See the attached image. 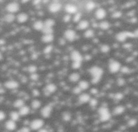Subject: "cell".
<instances>
[{
	"label": "cell",
	"mask_w": 138,
	"mask_h": 132,
	"mask_svg": "<svg viewBox=\"0 0 138 132\" xmlns=\"http://www.w3.org/2000/svg\"><path fill=\"white\" fill-rule=\"evenodd\" d=\"M89 74L91 76L92 83L93 84H97L102 80L104 70L99 66L93 65L89 69Z\"/></svg>",
	"instance_id": "1"
},
{
	"label": "cell",
	"mask_w": 138,
	"mask_h": 132,
	"mask_svg": "<svg viewBox=\"0 0 138 132\" xmlns=\"http://www.w3.org/2000/svg\"><path fill=\"white\" fill-rule=\"evenodd\" d=\"M98 114L99 120L103 123L109 121L112 116L109 109L106 107H100L98 110Z\"/></svg>",
	"instance_id": "2"
},
{
	"label": "cell",
	"mask_w": 138,
	"mask_h": 132,
	"mask_svg": "<svg viewBox=\"0 0 138 132\" xmlns=\"http://www.w3.org/2000/svg\"><path fill=\"white\" fill-rule=\"evenodd\" d=\"M121 63L117 60L112 59L109 61L108 65V71L111 74H117L120 72L121 68Z\"/></svg>",
	"instance_id": "3"
},
{
	"label": "cell",
	"mask_w": 138,
	"mask_h": 132,
	"mask_svg": "<svg viewBox=\"0 0 138 132\" xmlns=\"http://www.w3.org/2000/svg\"><path fill=\"white\" fill-rule=\"evenodd\" d=\"M129 38H134V35L133 32L121 31L118 32L116 35L117 41L120 42H125Z\"/></svg>",
	"instance_id": "4"
},
{
	"label": "cell",
	"mask_w": 138,
	"mask_h": 132,
	"mask_svg": "<svg viewBox=\"0 0 138 132\" xmlns=\"http://www.w3.org/2000/svg\"><path fill=\"white\" fill-rule=\"evenodd\" d=\"M70 59L71 63H81L83 61V56L80 51L74 50L70 53Z\"/></svg>",
	"instance_id": "5"
},
{
	"label": "cell",
	"mask_w": 138,
	"mask_h": 132,
	"mask_svg": "<svg viewBox=\"0 0 138 132\" xmlns=\"http://www.w3.org/2000/svg\"><path fill=\"white\" fill-rule=\"evenodd\" d=\"M44 124V121L41 119H35L30 122V129L34 131L39 130L40 129L42 128Z\"/></svg>",
	"instance_id": "6"
},
{
	"label": "cell",
	"mask_w": 138,
	"mask_h": 132,
	"mask_svg": "<svg viewBox=\"0 0 138 132\" xmlns=\"http://www.w3.org/2000/svg\"><path fill=\"white\" fill-rule=\"evenodd\" d=\"M20 8V4L16 2H10L5 7V9L8 12V13H11V14H15V13L18 12Z\"/></svg>",
	"instance_id": "7"
},
{
	"label": "cell",
	"mask_w": 138,
	"mask_h": 132,
	"mask_svg": "<svg viewBox=\"0 0 138 132\" xmlns=\"http://www.w3.org/2000/svg\"><path fill=\"white\" fill-rule=\"evenodd\" d=\"M64 37L67 41H69V42H73L76 39L77 37V33L73 29H68L64 32Z\"/></svg>",
	"instance_id": "8"
},
{
	"label": "cell",
	"mask_w": 138,
	"mask_h": 132,
	"mask_svg": "<svg viewBox=\"0 0 138 132\" xmlns=\"http://www.w3.org/2000/svg\"><path fill=\"white\" fill-rule=\"evenodd\" d=\"M53 106L51 104L44 106L41 109V116L43 118L50 117L51 115L52 112H53Z\"/></svg>",
	"instance_id": "9"
},
{
	"label": "cell",
	"mask_w": 138,
	"mask_h": 132,
	"mask_svg": "<svg viewBox=\"0 0 138 132\" xmlns=\"http://www.w3.org/2000/svg\"><path fill=\"white\" fill-rule=\"evenodd\" d=\"M62 8V5L59 2H52L49 6V10L50 12L55 14L60 11Z\"/></svg>",
	"instance_id": "10"
},
{
	"label": "cell",
	"mask_w": 138,
	"mask_h": 132,
	"mask_svg": "<svg viewBox=\"0 0 138 132\" xmlns=\"http://www.w3.org/2000/svg\"><path fill=\"white\" fill-rule=\"evenodd\" d=\"M107 15V12L106 11V9L102 8H98L95 12V14H94V16L96 17V18L99 20H103L104 19L106 18Z\"/></svg>",
	"instance_id": "11"
},
{
	"label": "cell",
	"mask_w": 138,
	"mask_h": 132,
	"mask_svg": "<svg viewBox=\"0 0 138 132\" xmlns=\"http://www.w3.org/2000/svg\"><path fill=\"white\" fill-rule=\"evenodd\" d=\"M19 86V82L14 80H8L4 83V86L9 90H16L18 88Z\"/></svg>",
	"instance_id": "12"
},
{
	"label": "cell",
	"mask_w": 138,
	"mask_h": 132,
	"mask_svg": "<svg viewBox=\"0 0 138 132\" xmlns=\"http://www.w3.org/2000/svg\"><path fill=\"white\" fill-rule=\"evenodd\" d=\"M57 90V87L54 83H49L46 85L44 88V92L47 94V95L54 94Z\"/></svg>",
	"instance_id": "13"
},
{
	"label": "cell",
	"mask_w": 138,
	"mask_h": 132,
	"mask_svg": "<svg viewBox=\"0 0 138 132\" xmlns=\"http://www.w3.org/2000/svg\"><path fill=\"white\" fill-rule=\"evenodd\" d=\"M65 11L70 15H74L78 12V7L72 3H68L65 6Z\"/></svg>",
	"instance_id": "14"
},
{
	"label": "cell",
	"mask_w": 138,
	"mask_h": 132,
	"mask_svg": "<svg viewBox=\"0 0 138 132\" xmlns=\"http://www.w3.org/2000/svg\"><path fill=\"white\" fill-rule=\"evenodd\" d=\"M78 101L81 104L88 103L90 98H92L91 96H90V94L86 92H82L80 95H78Z\"/></svg>",
	"instance_id": "15"
},
{
	"label": "cell",
	"mask_w": 138,
	"mask_h": 132,
	"mask_svg": "<svg viewBox=\"0 0 138 132\" xmlns=\"http://www.w3.org/2000/svg\"><path fill=\"white\" fill-rule=\"evenodd\" d=\"M28 18H29V17H28V15L26 13L21 12L18 14L16 20L18 23L24 24L28 20Z\"/></svg>",
	"instance_id": "16"
},
{
	"label": "cell",
	"mask_w": 138,
	"mask_h": 132,
	"mask_svg": "<svg viewBox=\"0 0 138 132\" xmlns=\"http://www.w3.org/2000/svg\"><path fill=\"white\" fill-rule=\"evenodd\" d=\"M90 23L86 20H81L77 24V28L80 30H86L89 28Z\"/></svg>",
	"instance_id": "17"
},
{
	"label": "cell",
	"mask_w": 138,
	"mask_h": 132,
	"mask_svg": "<svg viewBox=\"0 0 138 132\" xmlns=\"http://www.w3.org/2000/svg\"><path fill=\"white\" fill-rule=\"evenodd\" d=\"M5 129H6L7 130L12 131H14L16 129L17 124H16V121L9 119L6 121L5 124Z\"/></svg>",
	"instance_id": "18"
},
{
	"label": "cell",
	"mask_w": 138,
	"mask_h": 132,
	"mask_svg": "<svg viewBox=\"0 0 138 132\" xmlns=\"http://www.w3.org/2000/svg\"><path fill=\"white\" fill-rule=\"evenodd\" d=\"M30 108L28 106L24 105L22 106V107L18 109V113L20 115V117H24V116H27V115L30 113Z\"/></svg>",
	"instance_id": "19"
},
{
	"label": "cell",
	"mask_w": 138,
	"mask_h": 132,
	"mask_svg": "<svg viewBox=\"0 0 138 132\" xmlns=\"http://www.w3.org/2000/svg\"><path fill=\"white\" fill-rule=\"evenodd\" d=\"M54 36L53 34H49V35H43L42 38H41V41L44 43L46 44H49L51 42L54 41Z\"/></svg>",
	"instance_id": "20"
},
{
	"label": "cell",
	"mask_w": 138,
	"mask_h": 132,
	"mask_svg": "<svg viewBox=\"0 0 138 132\" xmlns=\"http://www.w3.org/2000/svg\"><path fill=\"white\" fill-rule=\"evenodd\" d=\"M80 78H81V75L78 72H73L69 75V80L72 83H76V82H78L80 80Z\"/></svg>",
	"instance_id": "21"
},
{
	"label": "cell",
	"mask_w": 138,
	"mask_h": 132,
	"mask_svg": "<svg viewBox=\"0 0 138 132\" xmlns=\"http://www.w3.org/2000/svg\"><path fill=\"white\" fill-rule=\"evenodd\" d=\"M32 26L33 28L36 31H42V28L44 27V21L38 20L34 22Z\"/></svg>",
	"instance_id": "22"
},
{
	"label": "cell",
	"mask_w": 138,
	"mask_h": 132,
	"mask_svg": "<svg viewBox=\"0 0 138 132\" xmlns=\"http://www.w3.org/2000/svg\"><path fill=\"white\" fill-rule=\"evenodd\" d=\"M78 86L82 91H84V90H87L90 88V83L86 80H80Z\"/></svg>",
	"instance_id": "23"
},
{
	"label": "cell",
	"mask_w": 138,
	"mask_h": 132,
	"mask_svg": "<svg viewBox=\"0 0 138 132\" xmlns=\"http://www.w3.org/2000/svg\"><path fill=\"white\" fill-rule=\"evenodd\" d=\"M125 111V107L123 105H118L113 109V114L115 115H121Z\"/></svg>",
	"instance_id": "24"
},
{
	"label": "cell",
	"mask_w": 138,
	"mask_h": 132,
	"mask_svg": "<svg viewBox=\"0 0 138 132\" xmlns=\"http://www.w3.org/2000/svg\"><path fill=\"white\" fill-rule=\"evenodd\" d=\"M98 27L100 29L102 30H108L111 27V24L108 21L102 20L98 24Z\"/></svg>",
	"instance_id": "25"
},
{
	"label": "cell",
	"mask_w": 138,
	"mask_h": 132,
	"mask_svg": "<svg viewBox=\"0 0 138 132\" xmlns=\"http://www.w3.org/2000/svg\"><path fill=\"white\" fill-rule=\"evenodd\" d=\"M16 18V16L14 15V14H11V13H8L5 14L4 16V20L7 23H12L14 22Z\"/></svg>",
	"instance_id": "26"
},
{
	"label": "cell",
	"mask_w": 138,
	"mask_h": 132,
	"mask_svg": "<svg viewBox=\"0 0 138 132\" xmlns=\"http://www.w3.org/2000/svg\"><path fill=\"white\" fill-rule=\"evenodd\" d=\"M31 108L34 110H36V109H38L41 107L42 105V102H41V101H39L38 99L35 98L31 102Z\"/></svg>",
	"instance_id": "27"
},
{
	"label": "cell",
	"mask_w": 138,
	"mask_h": 132,
	"mask_svg": "<svg viewBox=\"0 0 138 132\" xmlns=\"http://www.w3.org/2000/svg\"><path fill=\"white\" fill-rule=\"evenodd\" d=\"M96 7V3H95L94 1H92V0L88 1V2L86 3V6H85V8H86V9L88 11H92V10L95 9Z\"/></svg>",
	"instance_id": "28"
},
{
	"label": "cell",
	"mask_w": 138,
	"mask_h": 132,
	"mask_svg": "<svg viewBox=\"0 0 138 132\" xmlns=\"http://www.w3.org/2000/svg\"><path fill=\"white\" fill-rule=\"evenodd\" d=\"M94 36V31L92 28H88L86 30H84V36L86 38H91Z\"/></svg>",
	"instance_id": "29"
},
{
	"label": "cell",
	"mask_w": 138,
	"mask_h": 132,
	"mask_svg": "<svg viewBox=\"0 0 138 132\" xmlns=\"http://www.w3.org/2000/svg\"><path fill=\"white\" fill-rule=\"evenodd\" d=\"M9 117H10V119L16 122V121L19 120V119L20 117V115L19 114L18 111H12L11 113H10V114H9Z\"/></svg>",
	"instance_id": "30"
},
{
	"label": "cell",
	"mask_w": 138,
	"mask_h": 132,
	"mask_svg": "<svg viewBox=\"0 0 138 132\" xmlns=\"http://www.w3.org/2000/svg\"><path fill=\"white\" fill-rule=\"evenodd\" d=\"M25 104L24 100H22V98H18L16 99V101H14L13 103V106L16 108H20V107H22V106H24Z\"/></svg>",
	"instance_id": "31"
},
{
	"label": "cell",
	"mask_w": 138,
	"mask_h": 132,
	"mask_svg": "<svg viewBox=\"0 0 138 132\" xmlns=\"http://www.w3.org/2000/svg\"><path fill=\"white\" fill-rule=\"evenodd\" d=\"M55 25V21L52 18H47L44 21V26L47 27L53 28Z\"/></svg>",
	"instance_id": "32"
},
{
	"label": "cell",
	"mask_w": 138,
	"mask_h": 132,
	"mask_svg": "<svg viewBox=\"0 0 138 132\" xmlns=\"http://www.w3.org/2000/svg\"><path fill=\"white\" fill-rule=\"evenodd\" d=\"M100 51L102 53H108L111 51V47L108 44H102L100 47Z\"/></svg>",
	"instance_id": "33"
},
{
	"label": "cell",
	"mask_w": 138,
	"mask_h": 132,
	"mask_svg": "<svg viewBox=\"0 0 138 132\" xmlns=\"http://www.w3.org/2000/svg\"><path fill=\"white\" fill-rule=\"evenodd\" d=\"M43 35H49V34H53L54 33V29L53 28H51V27L45 26L42 28V31Z\"/></svg>",
	"instance_id": "34"
},
{
	"label": "cell",
	"mask_w": 138,
	"mask_h": 132,
	"mask_svg": "<svg viewBox=\"0 0 138 132\" xmlns=\"http://www.w3.org/2000/svg\"><path fill=\"white\" fill-rule=\"evenodd\" d=\"M81 19H82V14L78 12L77 13H75V14H74V16L72 17L71 20H72L74 22L78 24L81 20Z\"/></svg>",
	"instance_id": "35"
},
{
	"label": "cell",
	"mask_w": 138,
	"mask_h": 132,
	"mask_svg": "<svg viewBox=\"0 0 138 132\" xmlns=\"http://www.w3.org/2000/svg\"><path fill=\"white\" fill-rule=\"evenodd\" d=\"M62 119L64 121H66V122H68L71 120V113H69L68 111H65L64 113H63L62 114Z\"/></svg>",
	"instance_id": "36"
},
{
	"label": "cell",
	"mask_w": 138,
	"mask_h": 132,
	"mask_svg": "<svg viewBox=\"0 0 138 132\" xmlns=\"http://www.w3.org/2000/svg\"><path fill=\"white\" fill-rule=\"evenodd\" d=\"M53 49V46L51 44H49L45 47L44 49H43V52H44L45 54L48 55V54H50L51 53Z\"/></svg>",
	"instance_id": "37"
},
{
	"label": "cell",
	"mask_w": 138,
	"mask_h": 132,
	"mask_svg": "<svg viewBox=\"0 0 138 132\" xmlns=\"http://www.w3.org/2000/svg\"><path fill=\"white\" fill-rule=\"evenodd\" d=\"M38 70V68L35 65H30L28 67V72L30 74H33V73H36Z\"/></svg>",
	"instance_id": "38"
},
{
	"label": "cell",
	"mask_w": 138,
	"mask_h": 132,
	"mask_svg": "<svg viewBox=\"0 0 138 132\" xmlns=\"http://www.w3.org/2000/svg\"><path fill=\"white\" fill-rule=\"evenodd\" d=\"M88 103L90 104V107H96L98 104V100L96 98H91Z\"/></svg>",
	"instance_id": "39"
},
{
	"label": "cell",
	"mask_w": 138,
	"mask_h": 132,
	"mask_svg": "<svg viewBox=\"0 0 138 132\" xmlns=\"http://www.w3.org/2000/svg\"><path fill=\"white\" fill-rule=\"evenodd\" d=\"M123 14L121 11H115L112 14L111 16L113 18L117 19V18H120L122 16Z\"/></svg>",
	"instance_id": "40"
},
{
	"label": "cell",
	"mask_w": 138,
	"mask_h": 132,
	"mask_svg": "<svg viewBox=\"0 0 138 132\" xmlns=\"http://www.w3.org/2000/svg\"><path fill=\"white\" fill-rule=\"evenodd\" d=\"M72 92L74 93V94H76V95H80V94L82 92V90L79 88L78 86H75L73 88Z\"/></svg>",
	"instance_id": "41"
},
{
	"label": "cell",
	"mask_w": 138,
	"mask_h": 132,
	"mask_svg": "<svg viewBox=\"0 0 138 132\" xmlns=\"http://www.w3.org/2000/svg\"><path fill=\"white\" fill-rule=\"evenodd\" d=\"M71 18H72L71 15L67 14L66 15H65V16H63V21L65 22V23H68V22H70V21L71 20Z\"/></svg>",
	"instance_id": "42"
},
{
	"label": "cell",
	"mask_w": 138,
	"mask_h": 132,
	"mask_svg": "<svg viewBox=\"0 0 138 132\" xmlns=\"http://www.w3.org/2000/svg\"><path fill=\"white\" fill-rule=\"evenodd\" d=\"M123 94L122 92H117L114 96V98L117 101H121L123 98Z\"/></svg>",
	"instance_id": "43"
},
{
	"label": "cell",
	"mask_w": 138,
	"mask_h": 132,
	"mask_svg": "<svg viewBox=\"0 0 138 132\" xmlns=\"http://www.w3.org/2000/svg\"><path fill=\"white\" fill-rule=\"evenodd\" d=\"M30 80L32 81H37L39 79V75L37 73H33V74H30Z\"/></svg>",
	"instance_id": "44"
},
{
	"label": "cell",
	"mask_w": 138,
	"mask_h": 132,
	"mask_svg": "<svg viewBox=\"0 0 138 132\" xmlns=\"http://www.w3.org/2000/svg\"><path fill=\"white\" fill-rule=\"evenodd\" d=\"M137 123V119H131L129 120L127 124H128L129 127H134V126L136 125Z\"/></svg>",
	"instance_id": "45"
},
{
	"label": "cell",
	"mask_w": 138,
	"mask_h": 132,
	"mask_svg": "<svg viewBox=\"0 0 138 132\" xmlns=\"http://www.w3.org/2000/svg\"><path fill=\"white\" fill-rule=\"evenodd\" d=\"M82 63H71V68L75 70H77L81 68Z\"/></svg>",
	"instance_id": "46"
},
{
	"label": "cell",
	"mask_w": 138,
	"mask_h": 132,
	"mask_svg": "<svg viewBox=\"0 0 138 132\" xmlns=\"http://www.w3.org/2000/svg\"><path fill=\"white\" fill-rule=\"evenodd\" d=\"M129 68L127 67V66H121V70H120V72H121L123 73V74H128V73L129 72Z\"/></svg>",
	"instance_id": "47"
},
{
	"label": "cell",
	"mask_w": 138,
	"mask_h": 132,
	"mask_svg": "<svg viewBox=\"0 0 138 132\" xmlns=\"http://www.w3.org/2000/svg\"><path fill=\"white\" fill-rule=\"evenodd\" d=\"M6 117V115L5 113L3 111H0V121H3Z\"/></svg>",
	"instance_id": "48"
},
{
	"label": "cell",
	"mask_w": 138,
	"mask_h": 132,
	"mask_svg": "<svg viewBox=\"0 0 138 132\" xmlns=\"http://www.w3.org/2000/svg\"><path fill=\"white\" fill-rule=\"evenodd\" d=\"M18 132H30V128H28L27 127H24L21 128Z\"/></svg>",
	"instance_id": "49"
},
{
	"label": "cell",
	"mask_w": 138,
	"mask_h": 132,
	"mask_svg": "<svg viewBox=\"0 0 138 132\" xmlns=\"http://www.w3.org/2000/svg\"><path fill=\"white\" fill-rule=\"evenodd\" d=\"M32 94H33V96H35V97H38V96L40 95L39 90H38V89H35L32 91Z\"/></svg>",
	"instance_id": "50"
},
{
	"label": "cell",
	"mask_w": 138,
	"mask_h": 132,
	"mask_svg": "<svg viewBox=\"0 0 138 132\" xmlns=\"http://www.w3.org/2000/svg\"><path fill=\"white\" fill-rule=\"evenodd\" d=\"M125 80L124 79H123V78H119V80H118L117 81V83L119 85V86H123V85H124L125 84Z\"/></svg>",
	"instance_id": "51"
},
{
	"label": "cell",
	"mask_w": 138,
	"mask_h": 132,
	"mask_svg": "<svg viewBox=\"0 0 138 132\" xmlns=\"http://www.w3.org/2000/svg\"><path fill=\"white\" fill-rule=\"evenodd\" d=\"M134 35V38H138V28H137L135 31L133 32Z\"/></svg>",
	"instance_id": "52"
},
{
	"label": "cell",
	"mask_w": 138,
	"mask_h": 132,
	"mask_svg": "<svg viewBox=\"0 0 138 132\" xmlns=\"http://www.w3.org/2000/svg\"><path fill=\"white\" fill-rule=\"evenodd\" d=\"M38 132H49V131L47 130V129H45V128H41L39 130H38Z\"/></svg>",
	"instance_id": "53"
},
{
	"label": "cell",
	"mask_w": 138,
	"mask_h": 132,
	"mask_svg": "<svg viewBox=\"0 0 138 132\" xmlns=\"http://www.w3.org/2000/svg\"><path fill=\"white\" fill-rule=\"evenodd\" d=\"M30 1V0H22V3H27V2H28Z\"/></svg>",
	"instance_id": "54"
},
{
	"label": "cell",
	"mask_w": 138,
	"mask_h": 132,
	"mask_svg": "<svg viewBox=\"0 0 138 132\" xmlns=\"http://www.w3.org/2000/svg\"><path fill=\"white\" fill-rule=\"evenodd\" d=\"M3 58V55H2V53L0 52V60L2 59Z\"/></svg>",
	"instance_id": "55"
},
{
	"label": "cell",
	"mask_w": 138,
	"mask_h": 132,
	"mask_svg": "<svg viewBox=\"0 0 138 132\" xmlns=\"http://www.w3.org/2000/svg\"><path fill=\"white\" fill-rule=\"evenodd\" d=\"M113 132H121V131H119V130H115V131H114Z\"/></svg>",
	"instance_id": "56"
}]
</instances>
